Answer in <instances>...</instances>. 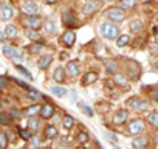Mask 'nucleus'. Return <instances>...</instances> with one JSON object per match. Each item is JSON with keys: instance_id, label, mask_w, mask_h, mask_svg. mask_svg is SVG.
I'll list each match as a JSON object with an SVG mask.
<instances>
[{"instance_id": "f257e3e1", "label": "nucleus", "mask_w": 158, "mask_h": 149, "mask_svg": "<svg viewBox=\"0 0 158 149\" xmlns=\"http://www.w3.org/2000/svg\"><path fill=\"white\" fill-rule=\"evenodd\" d=\"M99 33L102 37L109 39V40H116V37L119 36V27L110 22H104L99 27Z\"/></svg>"}, {"instance_id": "f03ea898", "label": "nucleus", "mask_w": 158, "mask_h": 149, "mask_svg": "<svg viewBox=\"0 0 158 149\" xmlns=\"http://www.w3.org/2000/svg\"><path fill=\"white\" fill-rule=\"evenodd\" d=\"M127 78L132 79V81H136L139 78V74H141V65L136 62V61H129L127 62Z\"/></svg>"}, {"instance_id": "7ed1b4c3", "label": "nucleus", "mask_w": 158, "mask_h": 149, "mask_svg": "<svg viewBox=\"0 0 158 149\" xmlns=\"http://www.w3.org/2000/svg\"><path fill=\"white\" fill-rule=\"evenodd\" d=\"M106 16H107L110 20H113V22H121V20H124L126 13H124V10H121L119 6H112V8H109V10L106 11Z\"/></svg>"}, {"instance_id": "20e7f679", "label": "nucleus", "mask_w": 158, "mask_h": 149, "mask_svg": "<svg viewBox=\"0 0 158 149\" xmlns=\"http://www.w3.org/2000/svg\"><path fill=\"white\" fill-rule=\"evenodd\" d=\"M144 129H146V123H144L143 120H139V118L132 120L130 124H129V132H130L132 135H139V134L144 132Z\"/></svg>"}, {"instance_id": "39448f33", "label": "nucleus", "mask_w": 158, "mask_h": 149, "mask_svg": "<svg viewBox=\"0 0 158 149\" xmlns=\"http://www.w3.org/2000/svg\"><path fill=\"white\" fill-rule=\"evenodd\" d=\"M23 23H25V27H28L30 30H39L40 27H42V19L37 16V14H34V16H27L25 19H23Z\"/></svg>"}, {"instance_id": "423d86ee", "label": "nucleus", "mask_w": 158, "mask_h": 149, "mask_svg": "<svg viewBox=\"0 0 158 149\" xmlns=\"http://www.w3.org/2000/svg\"><path fill=\"white\" fill-rule=\"evenodd\" d=\"M39 115H40V118H42V120H51V118L56 115V109H54V106H53V104L47 103V104L40 106Z\"/></svg>"}, {"instance_id": "0eeeda50", "label": "nucleus", "mask_w": 158, "mask_h": 149, "mask_svg": "<svg viewBox=\"0 0 158 149\" xmlns=\"http://www.w3.org/2000/svg\"><path fill=\"white\" fill-rule=\"evenodd\" d=\"M22 10L27 13V16H34V14L39 13V5L34 2V0H23Z\"/></svg>"}, {"instance_id": "6e6552de", "label": "nucleus", "mask_w": 158, "mask_h": 149, "mask_svg": "<svg viewBox=\"0 0 158 149\" xmlns=\"http://www.w3.org/2000/svg\"><path fill=\"white\" fill-rule=\"evenodd\" d=\"M133 101H129V106L133 107V110L136 112H144L149 109V103L146 100H138V98H132Z\"/></svg>"}, {"instance_id": "1a4fd4ad", "label": "nucleus", "mask_w": 158, "mask_h": 149, "mask_svg": "<svg viewBox=\"0 0 158 149\" xmlns=\"http://www.w3.org/2000/svg\"><path fill=\"white\" fill-rule=\"evenodd\" d=\"M3 54H5L6 57H11V59H22V57H23L22 53H20L17 48L11 47V45H3Z\"/></svg>"}, {"instance_id": "9d476101", "label": "nucleus", "mask_w": 158, "mask_h": 149, "mask_svg": "<svg viewBox=\"0 0 158 149\" xmlns=\"http://www.w3.org/2000/svg\"><path fill=\"white\" fill-rule=\"evenodd\" d=\"M62 42H64L65 47H71V45H74V42H76V33L71 31V30H67V31L62 34Z\"/></svg>"}, {"instance_id": "9b49d317", "label": "nucleus", "mask_w": 158, "mask_h": 149, "mask_svg": "<svg viewBox=\"0 0 158 149\" xmlns=\"http://www.w3.org/2000/svg\"><path fill=\"white\" fill-rule=\"evenodd\" d=\"M127 117H129V112H127L126 109L116 110L115 115H113V124H123V123H126Z\"/></svg>"}, {"instance_id": "f8f14e48", "label": "nucleus", "mask_w": 158, "mask_h": 149, "mask_svg": "<svg viewBox=\"0 0 158 149\" xmlns=\"http://www.w3.org/2000/svg\"><path fill=\"white\" fill-rule=\"evenodd\" d=\"M65 71L70 74V76H79V73H81V68H79V65L74 62V61H70V62H67V65H65Z\"/></svg>"}, {"instance_id": "ddd939ff", "label": "nucleus", "mask_w": 158, "mask_h": 149, "mask_svg": "<svg viewBox=\"0 0 158 149\" xmlns=\"http://www.w3.org/2000/svg\"><path fill=\"white\" fill-rule=\"evenodd\" d=\"M96 81H98V73H95V71H89V73L84 74V78H82L81 84H82L84 87H89V86H92V84L96 83Z\"/></svg>"}, {"instance_id": "4468645a", "label": "nucleus", "mask_w": 158, "mask_h": 149, "mask_svg": "<svg viewBox=\"0 0 158 149\" xmlns=\"http://www.w3.org/2000/svg\"><path fill=\"white\" fill-rule=\"evenodd\" d=\"M51 62H53V56H51V54H44V56L37 61V67H39L40 70H47V68L51 65Z\"/></svg>"}, {"instance_id": "2eb2a0df", "label": "nucleus", "mask_w": 158, "mask_h": 149, "mask_svg": "<svg viewBox=\"0 0 158 149\" xmlns=\"http://www.w3.org/2000/svg\"><path fill=\"white\" fill-rule=\"evenodd\" d=\"M147 144H149V140L146 137H136L132 141L133 149H147Z\"/></svg>"}, {"instance_id": "dca6fc26", "label": "nucleus", "mask_w": 158, "mask_h": 149, "mask_svg": "<svg viewBox=\"0 0 158 149\" xmlns=\"http://www.w3.org/2000/svg\"><path fill=\"white\" fill-rule=\"evenodd\" d=\"M59 135V130L56 129V126H47L45 129H44V137L45 138H48V140H53V138H56Z\"/></svg>"}, {"instance_id": "f3484780", "label": "nucleus", "mask_w": 158, "mask_h": 149, "mask_svg": "<svg viewBox=\"0 0 158 149\" xmlns=\"http://www.w3.org/2000/svg\"><path fill=\"white\" fill-rule=\"evenodd\" d=\"M53 79H54L56 83H59V84L65 83L67 76H65V70H64L62 67H57V68L54 70V74H53Z\"/></svg>"}, {"instance_id": "a211bd4d", "label": "nucleus", "mask_w": 158, "mask_h": 149, "mask_svg": "<svg viewBox=\"0 0 158 149\" xmlns=\"http://www.w3.org/2000/svg\"><path fill=\"white\" fill-rule=\"evenodd\" d=\"M39 110H40V106L39 104H33V106H30V107L22 110V117H28V118L34 117L36 113H39Z\"/></svg>"}, {"instance_id": "6ab92c4d", "label": "nucleus", "mask_w": 158, "mask_h": 149, "mask_svg": "<svg viewBox=\"0 0 158 149\" xmlns=\"http://www.w3.org/2000/svg\"><path fill=\"white\" fill-rule=\"evenodd\" d=\"M98 10V2L96 0H87L84 5V13L85 14H93Z\"/></svg>"}, {"instance_id": "aec40b11", "label": "nucleus", "mask_w": 158, "mask_h": 149, "mask_svg": "<svg viewBox=\"0 0 158 149\" xmlns=\"http://www.w3.org/2000/svg\"><path fill=\"white\" fill-rule=\"evenodd\" d=\"M62 23L65 27H71V25H76V19L71 13L65 11V13H62Z\"/></svg>"}, {"instance_id": "412c9836", "label": "nucleus", "mask_w": 158, "mask_h": 149, "mask_svg": "<svg viewBox=\"0 0 158 149\" xmlns=\"http://www.w3.org/2000/svg\"><path fill=\"white\" fill-rule=\"evenodd\" d=\"M13 16H14L13 8L8 6V5H3V6H2V19H3V20H10Z\"/></svg>"}, {"instance_id": "4be33fe9", "label": "nucleus", "mask_w": 158, "mask_h": 149, "mask_svg": "<svg viewBox=\"0 0 158 149\" xmlns=\"http://www.w3.org/2000/svg\"><path fill=\"white\" fill-rule=\"evenodd\" d=\"M13 123V118L8 112H0V124L2 126H10Z\"/></svg>"}, {"instance_id": "5701e85b", "label": "nucleus", "mask_w": 158, "mask_h": 149, "mask_svg": "<svg viewBox=\"0 0 158 149\" xmlns=\"http://www.w3.org/2000/svg\"><path fill=\"white\" fill-rule=\"evenodd\" d=\"M16 36H17V28L14 25H6V28H5V37L14 39Z\"/></svg>"}, {"instance_id": "b1692460", "label": "nucleus", "mask_w": 158, "mask_h": 149, "mask_svg": "<svg viewBox=\"0 0 158 149\" xmlns=\"http://www.w3.org/2000/svg\"><path fill=\"white\" fill-rule=\"evenodd\" d=\"M25 34H27V36H28V39H30V40H33V42H40V40H42L40 34H39L36 30H27V31H25Z\"/></svg>"}, {"instance_id": "393cba45", "label": "nucleus", "mask_w": 158, "mask_h": 149, "mask_svg": "<svg viewBox=\"0 0 158 149\" xmlns=\"http://www.w3.org/2000/svg\"><path fill=\"white\" fill-rule=\"evenodd\" d=\"M130 42V36L129 34H119L118 37H116V45L121 48V47H126L127 44Z\"/></svg>"}, {"instance_id": "a878e982", "label": "nucleus", "mask_w": 158, "mask_h": 149, "mask_svg": "<svg viewBox=\"0 0 158 149\" xmlns=\"http://www.w3.org/2000/svg\"><path fill=\"white\" fill-rule=\"evenodd\" d=\"M147 123H149L150 126H153V127L158 126V112H156V110H152V112L147 115Z\"/></svg>"}, {"instance_id": "bb28decb", "label": "nucleus", "mask_w": 158, "mask_h": 149, "mask_svg": "<svg viewBox=\"0 0 158 149\" xmlns=\"http://www.w3.org/2000/svg\"><path fill=\"white\" fill-rule=\"evenodd\" d=\"M16 68H17V70H19V71L23 74V76H25L28 81H33V79H34V78H33V74L30 73V70H27L23 65H20V64H16Z\"/></svg>"}, {"instance_id": "cd10ccee", "label": "nucleus", "mask_w": 158, "mask_h": 149, "mask_svg": "<svg viewBox=\"0 0 158 149\" xmlns=\"http://www.w3.org/2000/svg\"><path fill=\"white\" fill-rule=\"evenodd\" d=\"M115 83L118 86H123V87H127V78L121 73H115Z\"/></svg>"}, {"instance_id": "c85d7f7f", "label": "nucleus", "mask_w": 158, "mask_h": 149, "mask_svg": "<svg viewBox=\"0 0 158 149\" xmlns=\"http://www.w3.org/2000/svg\"><path fill=\"white\" fill-rule=\"evenodd\" d=\"M27 50H28L30 53H37V51L44 50V44H42V42H34V44L28 45V47H27Z\"/></svg>"}, {"instance_id": "c756f323", "label": "nucleus", "mask_w": 158, "mask_h": 149, "mask_svg": "<svg viewBox=\"0 0 158 149\" xmlns=\"http://www.w3.org/2000/svg\"><path fill=\"white\" fill-rule=\"evenodd\" d=\"M116 70H118V65H116V62H113V61H109V62L106 64V71H107L109 74H115V73H116Z\"/></svg>"}, {"instance_id": "7c9ffc66", "label": "nucleus", "mask_w": 158, "mask_h": 149, "mask_svg": "<svg viewBox=\"0 0 158 149\" xmlns=\"http://www.w3.org/2000/svg\"><path fill=\"white\" fill-rule=\"evenodd\" d=\"M62 124H64V127H65V129H71V127L74 126V118H73V117H70V115H65V117H64V120H62Z\"/></svg>"}, {"instance_id": "2f4dec72", "label": "nucleus", "mask_w": 158, "mask_h": 149, "mask_svg": "<svg viewBox=\"0 0 158 149\" xmlns=\"http://www.w3.org/2000/svg\"><path fill=\"white\" fill-rule=\"evenodd\" d=\"M37 129H39V121H37L34 117H30V118H28V130H30V132H31V130L36 132Z\"/></svg>"}, {"instance_id": "473e14b6", "label": "nucleus", "mask_w": 158, "mask_h": 149, "mask_svg": "<svg viewBox=\"0 0 158 149\" xmlns=\"http://www.w3.org/2000/svg\"><path fill=\"white\" fill-rule=\"evenodd\" d=\"M45 31L48 33V34H53V33H56V23H54V20H47L45 22Z\"/></svg>"}, {"instance_id": "72a5a7b5", "label": "nucleus", "mask_w": 158, "mask_h": 149, "mask_svg": "<svg viewBox=\"0 0 158 149\" xmlns=\"http://www.w3.org/2000/svg\"><path fill=\"white\" fill-rule=\"evenodd\" d=\"M50 92L56 96H65L67 95V89H64V87H50Z\"/></svg>"}, {"instance_id": "f704fd0d", "label": "nucleus", "mask_w": 158, "mask_h": 149, "mask_svg": "<svg viewBox=\"0 0 158 149\" xmlns=\"http://www.w3.org/2000/svg\"><path fill=\"white\" fill-rule=\"evenodd\" d=\"M130 30L135 31V33L141 31V30H143V22H141V20H132V22H130Z\"/></svg>"}, {"instance_id": "c9c22d12", "label": "nucleus", "mask_w": 158, "mask_h": 149, "mask_svg": "<svg viewBox=\"0 0 158 149\" xmlns=\"http://www.w3.org/2000/svg\"><path fill=\"white\" fill-rule=\"evenodd\" d=\"M79 106H81L82 112H84L87 117H93V115H95V112H93V109H92L90 106H87V104H84V103H79Z\"/></svg>"}, {"instance_id": "e433bc0d", "label": "nucleus", "mask_w": 158, "mask_h": 149, "mask_svg": "<svg viewBox=\"0 0 158 149\" xmlns=\"http://www.w3.org/2000/svg\"><path fill=\"white\" fill-rule=\"evenodd\" d=\"M28 98H31L33 101H37V100L42 98V95H40V92H37V90H34V89H30V90H28Z\"/></svg>"}, {"instance_id": "4c0bfd02", "label": "nucleus", "mask_w": 158, "mask_h": 149, "mask_svg": "<svg viewBox=\"0 0 158 149\" xmlns=\"http://www.w3.org/2000/svg\"><path fill=\"white\" fill-rule=\"evenodd\" d=\"M135 6V0H123L119 8L121 10H129V8H133Z\"/></svg>"}, {"instance_id": "58836bf2", "label": "nucleus", "mask_w": 158, "mask_h": 149, "mask_svg": "<svg viewBox=\"0 0 158 149\" xmlns=\"http://www.w3.org/2000/svg\"><path fill=\"white\" fill-rule=\"evenodd\" d=\"M104 137H106V138H107L110 143H115V144L118 143V137H116L113 132H109V130H106V132H104Z\"/></svg>"}, {"instance_id": "ea45409f", "label": "nucleus", "mask_w": 158, "mask_h": 149, "mask_svg": "<svg viewBox=\"0 0 158 149\" xmlns=\"http://www.w3.org/2000/svg\"><path fill=\"white\" fill-rule=\"evenodd\" d=\"M6 147H8V137L0 132V149H6Z\"/></svg>"}, {"instance_id": "a19ab883", "label": "nucleus", "mask_w": 158, "mask_h": 149, "mask_svg": "<svg viewBox=\"0 0 158 149\" xmlns=\"http://www.w3.org/2000/svg\"><path fill=\"white\" fill-rule=\"evenodd\" d=\"M90 138H89V134L87 132H79L77 134V141L79 143H87Z\"/></svg>"}, {"instance_id": "79ce46f5", "label": "nucleus", "mask_w": 158, "mask_h": 149, "mask_svg": "<svg viewBox=\"0 0 158 149\" xmlns=\"http://www.w3.org/2000/svg\"><path fill=\"white\" fill-rule=\"evenodd\" d=\"M8 84H10V79L6 76H0V90H6Z\"/></svg>"}, {"instance_id": "37998d69", "label": "nucleus", "mask_w": 158, "mask_h": 149, "mask_svg": "<svg viewBox=\"0 0 158 149\" xmlns=\"http://www.w3.org/2000/svg\"><path fill=\"white\" fill-rule=\"evenodd\" d=\"M19 135H20L23 140H28V138L31 137V132H30L28 129H22V127H19Z\"/></svg>"}, {"instance_id": "c03bdc74", "label": "nucleus", "mask_w": 158, "mask_h": 149, "mask_svg": "<svg viewBox=\"0 0 158 149\" xmlns=\"http://www.w3.org/2000/svg\"><path fill=\"white\" fill-rule=\"evenodd\" d=\"M10 115H11V118H16V120L22 118V112L17 110V109H11V110H10Z\"/></svg>"}, {"instance_id": "a18cd8bd", "label": "nucleus", "mask_w": 158, "mask_h": 149, "mask_svg": "<svg viewBox=\"0 0 158 149\" xmlns=\"http://www.w3.org/2000/svg\"><path fill=\"white\" fill-rule=\"evenodd\" d=\"M14 83H17V86H20V87L25 89V90H30V89H31L27 83H23V81H20V79H14Z\"/></svg>"}, {"instance_id": "49530a36", "label": "nucleus", "mask_w": 158, "mask_h": 149, "mask_svg": "<svg viewBox=\"0 0 158 149\" xmlns=\"http://www.w3.org/2000/svg\"><path fill=\"white\" fill-rule=\"evenodd\" d=\"M56 149H71L68 144H65V143H60V144H57L56 146Z\"/></svg>"}, {"instance_id": "de8ad7c7", "label": "nucleus", "mask_w": 158, "mask_h": 149, "mask_svg": "<svg viewBox=\"0 0 158 149\" xmlns=\"http://www.w3.org/2000/svg\"><path fill=\"white\" fill-rule=\"evenodd\" d=\"M45 3H48V5H53V3H56V2H59V0H44Z\"/></svg>"}, {"instance_id": "09e8293b", "label": "nucleus", "mask_w": 158, "mask_h": 149, "mask_svg": "<svg viewBox=\"0 0 158 149\" xmlns=\"http://www.w3.org/2000/svg\"><path fill=\"white\" fill-rule=\"evenodd\" d=\"M139 2H143V3H149V2H153V0H139Z\"/></svg>"}, {"instance_id": "8fccbe9b", "label": "nucleus", "mask_w": 158, "mask_h": 149, "mask_svg": "<svg viewBox=\"0 0 158 149\" xmlns=\"http://www.w3.org/2000/svg\"><path fill=\"white\" fill-rule=\"evenodd\" d=\"M3 37H5V36H3L2 33H0V42H2V40H3Z\"/></svg>"}, {"instance_id": "3c124183", "label": "nucleus", "mask_w": 158, "mask_h": 149, "mask_svg": "<svg viewBox=\"0 0 158 149\" xmlns=\"http://www.w3.org/2000/svg\"><path fill=\"white\" fill-rule=\"evenodd\" d=\"M115 149H121V147H118V146H116V147H115Z\"/></svg>"}, {"instance_id": "603ef678", "label": "nucleus", "mask_w": 158, "mask_h": 149, "mask_svg": "<svg viewBox=\"0 0 158 149\" xmlns=\"http://www.w3.org/2000/svg\"><path fill=\"white\" fill-rule=\"evenodd\" d=\"M90 149H95V147H90Z\"/></svg>"}, {"instance_id": "864d4df0", "label": "nucleus", "mask_w": 158, "mask_h": 149, "mask_svg": "<svg viewBox=\"0 0 158 149\" xmlns=\"http://www.w3.org/2000/svg\"><path fill=\"white\" fill-rule=\"evenodd\" d=\"M0 106H2V103H0Z\"/></svg>"}]
</instances>
